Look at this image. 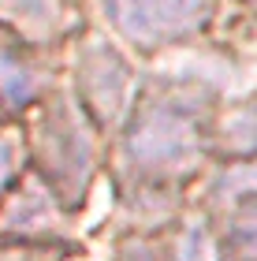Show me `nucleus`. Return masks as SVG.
I'll return each mask as SVG.
<instances>
[{"mask_svg": "<svg viewBox=\"0 0 257 261\" xmlns=\"http://www.w3.org/2000/svg\"><path fill=\"white\" fill-rule=\"evenodd\" d=\"M41 157L45 168L52 172V179L60 183V191H82L86 175H90V123L82 120V112L71 101H56L41 120Z\"/></svg>", "mask_w": 257, "mask_h": 261, "instance_id": "obj_3", "label": "nucleus"}, {"mask_svg": "<svg viewBox=\"0 0 257 261\" xmlns=\"http://www.w3.org/2000/svg\"><path fill=\"white\" fill-rule=\"evenodd\" d=\"M231 239H235L239 257L257 261V201H250V205L239 213L235 228H231Z\"/></svg>", "mask_w": 257, "mask_h": 261, "instance_id": "obj_10", "label": "nucleus"}, {"mask_svg": "<svg viewBox=\"0 0 257 261\" xmlns=\"http://www.w3.org/2000/svg\"><path fill=\"white\" fill-rule=\"evenodd\" d=\"M15 168H19V146H15V138H0V191L11 183Z\"/></svg>", "mask_w": 257, "mask_h": 261, "instance_id": "obj_12", "label": "nucleus"}, {"mask_svg": "<svg viewBox=\"0 0 257 261\" xmlns=\"http://www.w3.org/2000/svg\"><path fill=\"white\" fill-rule=\"evenodd\" d=\"M52 217H56V209H52L49 194L30 183L26 191L11 201V209L4 213V224H8V228H45Z\"/></svg>", "mask_w": 257, "mask_h": 261, "instance_id": "obj_6", "label": "nucleus"}, {"mask_svg": "<svg viewBox=\"0 0 257 261\" xmlns=\"http://www.w3.org/2000/svg\"><path fill=\"white\" fill-rule=\"evenodd\" d=\"M216 191L224 198H257V161L227 168L216 179Z\"/></svg>", "mask_w": 257, "mask_h": 261, "instance_id": "obj_8", "label": "nucleus"}, {"mask_svg": "<svg viewBox=\"0 0 257 261\" xmlns=\"http://www.w3.org/2000/svg\"><path fill=\"white\" fill-rule=\"evenodd\" d=\"M104 11L123 38L160 45L194 34L213 11V0H104Z\"/></svg>", "mask_w": 257, "mask_h": 261, "instance_id": "obj_2", "label": "nucleus"}, {"mask_svg": "<svg viewBox=\"0 0 257 261\" xmlns=\"http://www.w3.org/2000/svg\"><path fill=\"white\" fill-rule=\"evenodd\" d=\"M0 93L11 101V105H22L34 93V71L22 64V56L15 49H8L0 41Z\"/></svg>", "mask_w": 257, "mask_h": 261, "instance_id": "obj_7", "label": "nucleus"}, {"mask_svg": "<svg viewBox=\"0 0 257 261\" xmlns=\"http://www.w3.org/2000/svg\"><path fill=\"white\" fill-rule=\"evenodd\" d=\"M82 86H86V101L101 120H112L123 105L127 93V64L104 45H93L82 56Z\"/></svg>", "mask_w": 257, "mask_h": 261, "instance_id": "obj_4", "label": "nucleus"}, {"mask_svg": "<svg viewBox=\"0 0 257 261\" xmlns=\"http://www.w3.org/2000/svg\"><path fill=\"white\" fill-rule=\"evenodd\" d=\"M0 19L30 41H49L64 30L67 11L64 0H0Z\"/></svg>", "mask_w": 257, "mask_h": 261, "instance_id": "obj_5", "label": "nucleus"}, {"mask_svg": "<svg viewBox=\"0 0 257 261\" xmlns=\"http://www.w3.org/2000/svg\"><path fill=\"white\" fill-rule=\"evenodd\" d=\"M134 261H146V257H134Z\"/></svg>", "mask_w": 257, "mask_h": 261, "instance_id": "obj_13", "label": "nucleus"}, {"mask_svg": "<svg viewBox=\"0 0 257 261\" xmlns=\"http://www.w3.org/2000/svg\"><path fill=\"white\" fill-rule=\"evenodd\" d=\"M127 153L134 164L149 172H190L202 161V127L190 112L157 105L134 120L131 135H127Z\"/></svg>", "mask_w": 257, "mask_h": 261, "instance_id": "obj_1", "label": "nucleus"}, {"mask_svg": "<svg viewBox=\"0 0 257 261\" xmlns=\"http://www.w3.org/2000/svg\"><path fill=\"white\" fill-rule=\"evenodd\" d=\"M224 135L227 142L235 149H257V109H239V112H231L227 116V123H224Z\"/></svg>", "mask_w": 257, "mask_h": 261, "instance_id": "obj_9", "label": "nucleus"}, {"mask_svg": "<svg viewBox=\"0 0 257 261\" xmlns=\"http://www.w3.org/2000/svg\"><path fill=\"white\" fill-rule=\"evenodd\" d=\"M175 261H224V257H220L216 243L209 239V231L194 224V228L183 235V243H179V257H175Z\"/></svg>", "mask_w": 257, "mask_h": 261, "instance_id": "obj_11", "label": "nucleus"}]
</instances>
